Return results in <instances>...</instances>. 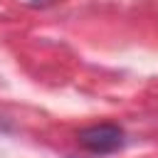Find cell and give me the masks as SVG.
Listing matches in <instances>:
<instances>
[{
  "label": "cell",
  "instance_id": "1",
  "mask_svg": "<svg viewBox=\"0 0 158 158\" xmlns=\"http://www.w3.org/2000/svg\"><path fill=\"white\" fill-rule=\"evenodd\" d=\"M79 143L91 153H114L123 146V131L114 123H96L79 131Z\"/></svg>",
  "mask_w": 158,
  "mask_h": 158
}]
</instances>
